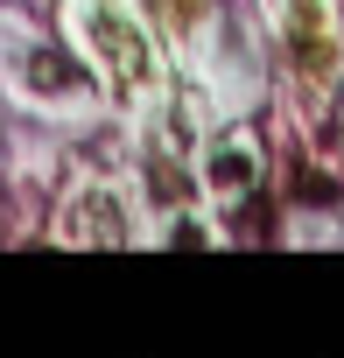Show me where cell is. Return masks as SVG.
Wrapping results in <instances>:
<instances>
[{
	"label": "cell",
	"instance_id": "6da1fadb",
	"mask_svg": "<svg viewBox=\"0 0 344 358\" xmlns=\"http://www.w3.org/2000/svg\"><path fill=\"white\" fill-rule=\"evenodd\" d=\"M92 36H99V57L113 64V78H120V85L134 92V85L148 78V50H141V36H134V29H127L120 15H106V8L92 15Z\"/></svg>",
	"mask_w": 344,
	"mask_h": 358
},
{
	"label": "cell",
	"instance_id": "7a4b0ae2",
	"mask_svg": "<svg viewBox=\"0 0 344 358\" xmlns=\"http://www.w3.org/2000/svg\"><path fill=\"white\" fill-rule=\"evenodd\" d=\"M71 211H78V218H71V239H99V246H127V239H134L113 197H78Z\"/></svg>",
	"mask_w": 344,
	"mask_h": 358
},
{
	"label": "cell",
	"instance_id": "3957f363",
	"mask_svg": "<svg viewBox=\"0 0 344 358\" xmlns=\"http://www.w3.org/2000/svg\"><path fill=\"white\" fill-rule=\"evenodd\" d=\"M295 57H302V71L323 64V15H316V0H295Z\"/></svg>",
	"mask_w": 344,
	"mask_h": 358
},
{
	"label": "cell",
	"instance_id": "277c9868",
	"mask_svg": "<svg viewBox=\"0 0 344 358\" xmlns=\"http://www.w3.org/2000/svg\"><path fill=\"white\" fill-rule=\"evenodd\" d=\"M22 71H29V85H43V92H71V85H78V64H64L57 50H36Z\"/></svg>",
	"mask_w": 344,
	"mask_h": 358
},
{
	"label": "cell",
	"instance_id": "5b68a950",
	"mask_svg": "<svg viewBox=\"0 0 344 358\" xmlns=\"http://www.w3.org/2000/svg\"><path fill=\"white\" fill-rule=\"evenodd\" d=\"M211 183H218V190H239V183H253V155H246L239 141H225V148L211 155Z\"/></svg>",
	"mask_w": 344,
	"mask_h": 358
}]
</instances>
